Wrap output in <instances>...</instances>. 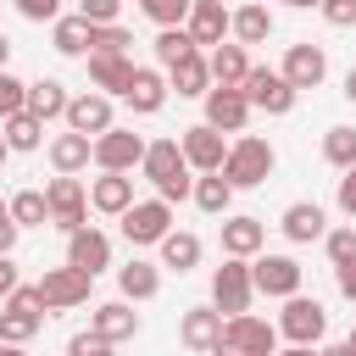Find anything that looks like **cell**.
<instances>
[{
	"mask_svg": "<svg viewBox=\"0 0 356 356\" xmlns=\"http://www.w3.org/2000/svg\"><path fill=\"white\" fill-rule=\"evenodd\" d=\"M139 172L156 184V195L172 206V200H189V189H195V167L184 161V150H178V139H150L145 145V156H139Z\"/></svg>",
	"mask_w": 356,
	"mask_h": 356,
	"instance_id": "cell-1",
	"label": "cell"
},
{
	"mask_svg": "<svg viewBox=\"0 0 356 356\" xmlns=\"http://www.w3.org/2000/svg\"><path fill=\"white\" fill-rule=\"evenodd\" d=\"M273 145L267 139H256V134H239L234 145H228V156H222V178L234 184V189H256V184H267V172H273Z\"/></svg>",
	"mask_w": 356,
	"mask_h": 356,
	"instance_id": "cell-2",
	"label": "cell"
},
{
	"mask_svg": "<svg viewBox=\"0 0 356 356\" xmlns=\"http://www.w3.org/2000/svg\"><path fill=\"white\" fill-rule=\"evenodd\" d=\"M278 339H289L295 350H306V345H323L328 339V312H323V300H312V295H284V312H278Z\"/></svg>",
	"mask_w": 356,
	"mask_h": 356,
	"instance_id": "cell-3",
	"label": "cell"
},
{
	"mask_svg": "<svg viewBox=\"0 0 356 356\" xmlns=\"http://www.w3.org/2000/svg\"><path fill=\"white\" fill-rule=\"evenodd\" d=\"M39 328H44V300L33 284H17L6 295V312H0V345H28Z\"/></svg>",
	"mask_w": 356,
	"mask_h": 356,
	"instance_id": "cell-4",
	"label": "cell"
},
{
	"mask_svg": "<svg viewBox=\"0 0 356 356\" xmlns=\"http://www.w3.org/2000/svg\"><path fill=\"white\" fill-rule=\"evenodd\" d=\"M217 350H239V356H273L278 350V323L250 317V312H228L222 317V345Z\"/></svg>",
	"mask_w": 356,
	"mask_h": 356,
	"instance_id": "cell-5",
	"label": "cell"
},
{
	"mask_svg": "<svg viewBox=\"0 0 356 356\" xmlns=\"http://www.w3.org/2000/svg\"><path fill=\"white\" fill-rule=\"evenodd\" d=\"M245 100H250V111H267V117H284V111H295V83L278 72V67H250L245 72Z\"/></svg>",
	"mask_w": 356,
	"mask_h": 356,
	"instance_id": "cell-6",
	"label": "cell"
},
{
	"mask_svg": "<svg viewBox=\"0 0 356 356\" xmlns=\"http://www.w3.org/2000/svg\"><path fill=\"white\" fill-rule=\"evenodd\" d=\"M44 206H50V228H61V234H72V228L89 222V189L72 172H56L44 184Z\"/></svg>",
	"mask_w": 356,
	"mask_h": 356,
	"instance_id": "cell-7",
	"label": "cell"
},
{
	"mask_svg": "<svg viewBox=\"0 0 356 356\" xmlns=\"http://www.w3.org/2000/svg\"><path fill=\"white\" fill-rule=\"evenodd\" d=\"M39 289V300H44V312H72V306H83L89 300V289H95V278L83 273V267H44V278L33 284Z\"/></svg>",
	"mask_w": 356,
	"mask_h": 356,
	"instance_id": "cell-8",
	"label": "cell"
},
{
	"mask_svg": "<svg viewBox=\"0 0 356 356\" xmlns=\"http://www.w3.org/2000/svg\"><path fill=\"white\" fill-rule=\"evenodd\" d=\"M250 256H222V267L211 273V306L228 317V312H250Z\"/></svg>",
	"mask_w": 356,
	"mask_h": 356,
	"instance_id": "cell-9",
	"label": "cell"
},
{
	"mask_svg": "<svg viewBox=\"0 0 356 356\" xmlns=\"http://www.w3.org/2000/svg\"><path fill=\"white\" fill-rule=\"evenodd\" d=\"M167 228H172V206L161 195L156 200H139V195L128 200V211H122V239L128 245H156Z\"/></svg>",
	"mask_w": 356,
	"mask_h": 356,
	"instance_id": "cell-10",
	"label": "cell"
},
{
	"mask_svg": "<svg viewBox=\"0 0 356 356\" xmlns=\"http://www.w3.org/2000/svg\"><path fill=\"white\" fill-rule=\"evenodd\" d=\"M200 100H206V122H211V128H222V134H245V122H250V100H245L239 83H211Z\"/></svg>",
	"mask_w": 356,
	"mask_h": 356,
	"instance_id": "cell-11",
	"label": "cell"
},
{
	"mask_svg": "<svg viewBox=\"0 0 356 356\" xmlns=\"http://www.w3.org/2000/svg\"><path fill=\"white\" fill-rule=\"evenodd\" d=\"M139 156H145V139L134 134V128H106V134H95V167H106V172H134L139 167Z\"/></svg>",
	"mask_w": 356,
	"mask_h": 356,
	"instance_id": "cell-12",
	"label": "cell"
},
{
	"mask_svg": "<svg viewBox=\"0 0 356 356\" xmlns=\"http://www.w3.org/2000/svg\"><path fill=\"white\" fill-rule=\"evenodd\" d=\"M250 284H256V295H273V300H284V295H295L300 289V261L295 256H250Z\"/></svg>",
	"mask_w": 356,
	"mask_h": 356,
	"instance_id": "cell-13",
	"label": "cell"
},
{
	"mask_svg": "<svg viewBox=\"0 0 356 356\" xmlns=\"http://www.w3.org/2000/svg\"><path fill=\"white\" fill-rule=\"evenodd\" d=\"M61 122L67 128H78V134H106L111 122H117V111H111V95H100V89H83V95H67V111H61Z\"/></svg>",
	"mask_w": 356,
	"mask_h": 356,
	"instance_id": "cell-14",
	"label": "cell"
},
{
	"mask_svg": "<svg viewBox=\"0 0 356 356\" xmlns=\"http://www.w3.org/2000/svg\"><path fill=\"white\" fill-rule=\"evenodd\" d=\"M178 150H184V161H189L195 172H217V167H222V156H228V139H222V128L195 122V128H184V134H178Z\"/></svg>",
	"mask_w": 356,
	"mask_h": 356,
	"instance_id": "cell-15",
	"label": "cell"
},
{
	"mask_svg": "<svg viewBox=\"0 0 356 356\" xmlns=\"http://www.w3.org/2000/svg\"><path fill=\"white\" fill-rule=\"evenodd\" d=\"M67 261H72V267H83L89 278H100V273L111 267V239H106L100 228H89V222H83V228H72V234H67Z\"/></svg>",
	"mask_w": 356,
	"mask_h": 356,
	"instance_id": "cell-16",
	"label": "cell"
},
{
	"mask_svg": "<svg viewBox=\"0 0 356 356\" xmlns=\"http://www.w3.org/2000/svg\"><path fill=\"white\" fill-rule=\"evenodd\" d=\"M295 89H317L323 78H328V56H323V44H312V39H300V44H289V56H284V67H278Z\"/></svg>",
	"mask_w": 356,
	"mask_h": 356,
	"instance_id": "cell-17",
	"label": "cell"
},
{
	"mask_svg": "<svg viewBox=\"0 0 356 356\" xmlns=\"http://www.w3.org/2000/svg\"><path fill=\"white\" fill-rule=\"evenodd\" d=\"M184 28H189V39H195L200 50H211V44L228 39V6H222V0H189Z\"/></svg>",
	"mask_w": 356,
	"mask_h": 356,
	"instance_id": "cell-18",
	"label": "cell"
},
{
	"mask_svg": "<svg viewBox=\"0 0 356 356\" xmlns=\"http://www.w3.org/2000/svg\"><path fill=\"white\" fill-rule=\"evenodd\" d=\"M128 78H134V61H128V50H89V83L100 89V95H122L128 89Z\"/></svg>",
	"mask_w": 356,
	"mask_h": 356,
	"instance_id": "cell-19",
	"label": "cell"
},
{
	"mask_svg": "<svg viewBox=\"0 0 356 356\" xmlns=\"http://www.w3.org/2000/svg\"><path fill=\"white\" fill-rule=\"evenodd\" d=\"M178 339H184L189 350H217V345H222V312H217V306H189V312L178 317Z\"/></svg>",
	"mask_w": 356,
	"mask_h": 356,
	"instance_id": "cell-20",
	"label": "cell"
},
{
	"mask_svg": "<svg viewBox=\"0 0 356 356\" xmlns=\"http://www.w3.org/2000/svg\"><path fill=\"white\" fill-rule=\"evenodd\" d=\"M122 100H128L139 117H156V111L167 106V72H156V67H134V78H128Z\"/></svg>",
	"mask_w": 356,
	"mask_h": 356,
	"instance_id": "cell-21",
	"label": "cell"
},
{
	"mask_svg": "<svg viewBox=\"0 0 356 356\" xmlns=\"http://www.w3.org/2000/svg\"><path fill=\"white\" fill-rule=\"evenodd\" d=\"M167 72V89H178L184 100H195V95H206L211 89V67H206V56L200 50H189V56H178L172 67H161Z\"/></svg>",
	"mask_w": 356,
	"mask_h": 356,
	"instance_id": "cell-22",
	"label": "cell"
},
{
	"mask_svg": "<svg viewBox=\"0 0 356 356\" xmlns=\"http://www.w3.org/2000/svg\"><path fill=\"white\" fill-rule=\"evenodd\" d=\"M128 200H134V178H128V172H106V167H100V178L89 184V206H95V211H106V217H122V211H128Z\"/></svg>",
	"mask_w": 356,
	"mask_h": 356,
	"instance_id": "cell-23",
	"label": "cell"
},
{
	"mask_svg": "<svg viewBox=\"0 0 356 356\" xmlns=\"http://www.w3.org/2000/svg\"><path fill=\"white\" fill-rule=\"evenodd\" d=\"M278 228H284L295 245H312V239H323V228H328V211H323L317 200H295V206H284Z\"/></svg>",
	"mask_w": 356,
	"mask_h": 356,
	"instance_id": "cell-24",
	"label": "cell"
},
{
	"mask_svg": "<svg viewBox=\"0 0 356 356\" xmlns=\"http://www.w3.org/2000/svg\"><path fill=\"white\" fill-rule=\"evenodd\" d=\"M89 161H95V139H89V134L67 128V134L50 139V167H56V172H83Z\"/></svg>",
	"mask_w": 356,
	"mask_h": 356,
	"instance_id": "cell-25",
	"label": "cell"
},
{
	"mask_svg": "<svg viewBox=\"0 0 356 356\" xmlns=\"http://www.w3.org/2000/svg\"><path fill=\"white\" fill-rule=\"evenodd\" d=\"M261 245H267L261 217H228L222 211V256H256Z\"/></svg>",
	"mask_w": 356,
	"mask_h": 356,
	"instance_id": "cell-26",
	"label": "cell"
},
{
	"mask_svg": "<svg viewBox=\"0 0 356 356\" xmlns=\"http://www.w3.org/2000/svg\"><path fill=\"white\" fill-rule=\"evenodd\" d=\"M95 334H106L111 345H117V339H134V334H139L134 300H128V295H122V300H100V306H95Z\"/></svg>",
	"mask_w": 356,
	"mask_h": 356,
	"instance_id": "cell-27",
	"label": "cell"
},
{
	"mask_svg": "<svg viewBox=\"0 0 356 356\" xmlns=\"http://www.w3.org/2000/svg\"><path fill=\"white\" fill-rule=\"evenodd\" d=\"M273 33V11L261 6V0H250V6H239V11H228V39H239L245 50L250 44H261Z\"/></svg>",
	"mask_w": 356,
	"mask_h": 356,
	"instance_id": "cell-28",
	"label": "cell"
},
{
	"mask_svg": "<svg viewBox=\"0 0 356 356\" xmlns=\"http://www.w3.org/2000/svg\"><path fill=\"white\" fill-rule=\"evenodd\" d=\"M89 39H95V22H89L83 11H72V17H56V22H50V44H56L61 56H89Z\"/></svg>",
	"mask_w": 356,
	"mask_h": 356,
	"instance_id": "cell-29",
	"label": "cell"
},
{
	"mask_svg": "<svg viewBox=\"0 0 356 356\" xmlns=\"http://www.w3.org/2000/svg\"><path fill=\"white\" fill-rule=\"evenodd\" d=\"M206 67H211V83H245L250 56H245V44H239V39H222V44H211Z\"/></svg>",
	"mask_w": 356,
	"mask_h": 356,
	"instance_id": "cell-30",
	"label": "cell"
},
{
	"mask_svg": "<svg viewBox=\"0 0 356 356\" xmlns=\"http://www.w3.org/2000/svg\"><path fill=\"white\" fill-rule=\"evenodd\" d=\"M156 250H161V267H172V273H195V267H200V234L167 228V234L156 239Z\"/></svg>",
	"mask_w": 356,
	"mask_h": 356,
	"instance_id": "cell-31",
	"label": "cell"
},
{
	"mask_svg": "<svg viewBox=\"0 0 356 356\" xmlns=\"http://www.w3.org/2000/svg\"><path fill=\"white\" fill-rule=\"evenodd\" d=\"M22 106H28L39 122H56V117L67 111V83H56V78H33L28 95H22Z\"/></svg>",
	"mask_w": 356,
	"mask_h": 356,
	"instance_id": "cell-32",
	"label": "cell"
},
{
	"mask_svg": "<svg viewBox=\"0 0 356 356\" xmlns=\"http://www.w3.org/2000/svg\"><path fill=\"white\" fill-rule=\"evenodd\" d=\"M189 200H195L206 217H222V211L234 206V184H228L222 172H200V178H195V189H189Z\"/></svg>",
	"mask_w": 356,
	"mask_h": 356,
	"instance_id": "cell-33",
	"label": "cell"
},
{
	"mask_svg": "<svg viewBox=\"0 0 356 356\" xmlns=\"http://www.w3.org/2000/svg\"><path fill=\"white\" fill-rule=\"evenodd\" d=\"M117 289L128 295V300H150L156 289H161V267L156 261H128V267H117Z\"/></svg>",
	"mask_w": 356,
	"mask_h": 356,
	"instance_id": "cell-34",
	"label": "cell"
},
{
	"mask_svg": "<svg viewBox=\"0 0 356 356\" xmlns=\"http://www.w3.org/2000/svg\"><path fill=\"white\" fill-rule=\"evenodd\" d=\"M0 134H6V145H11V150H39V145H44V122H39L28 106H22V111H11V117L0 122Z\"/></svg>",
	"mask_w": 356,
	"mask_h": 356,
	"instance_id": "cell-35",
	"label": "cell"
},
{
	"mask_svg": "<svg viewBox=\"0 0 356 356\" xmlns=\"http://www.w3.org/2000/svg\"><path fill=\"white\" fill-rule=\"evenodd\" d=\"M6 211H11V222H17V228H44V222H50L44 189H17V195L6 200Z\"/></svg>",
	"mask_w": 356,
	"mask_h": 356,
	"instance_id": "cell-36",
	"label": "cell"
},
{
	"mask_svg": "<svg viewBox=\"0 0 356 356\" xmlns=\"http://www.w3.org/2000/svg\"><path fill=\"white\" fill-rule=\"evenodd\" d=\"M150 50H156V61H161V67H172L178 56H189V50H200V44L189 39V28H184V22H172V28H161V33H156V44H150Z\"/></svg>",
	"mask_w": 356,
	"mask_h": 356,
	"instance_id": "cell-37",
	"label": "cell"
},
{
	"mask_svg": "<svg viewBox=\"0 0 356 356\" xmlns=\"http://www.w3.org/2000/svg\"><path fill=\"white\" fill-rule=\"evenodd\" d=\"M323 156H328L334 167H350V161H356V128H328V134H323Z\"/></svg>",
	"mask_w": 356,
	"mask_h": 356,
	"instance_id": "cell-38",
	"label": "cell"
},
{
	"mask_svg": "<svg viewBox=\"0 0 356 356\" xmlns=\"http://www.w3.org/2000/svg\"><path fill=\"white\" fill-rule=\"evenodd\" d=\"M323 245H328V261H334V267H339V261H356V222L323 228Z\"/></svg>",
	"mask_w": 356,
	"mask_h": 356,
	"instance_id": "cell-39",
	"label": "cell"
},
{
	"mask_svg": "<svg viewBox=\"0 0 356 356\" xmlns=\"http://www.w3.org/2000/svg\"><path fill=\"white\" fill-rule=\"evenodd\" d=\"M139 11H145L156 28H172V22L189 17V0H139Z\"/></svg>",
	"mask_w": 356,
	"mask_h": 356,
	"instance_id": "cell-40",
	"label": "cell"
},
{
	"mask_svg": "<svg viewBox=\"0 0 356 356\" xmlns=\"http://www.w3.org/2000/svg\"><path fill=\"white\" fill-rule=\"evenodd\" d=\"M134 44V33L122 28V22H95V39H89V50H128Z\"/></svg>",
	"mask_w": 356,
	"mask_h": 356,
	"instance_id": "cell-41",
	"label": "cell"
},
{
	"mask_svg": "<svg viewBox=\"0 0 356 356\" xmlns=\"http://www.w3.org/2000/svg\"><path fill=\"white\" fill-rule=\"evenodd\" d=\"M22 95H28V83H22V78H11V72L0 67V122H6L11 111H22Z\"/></svg>",
	"mask_w": 356,
	"mask_h": 356,
	"instance_id": "cell-42",
	"label": "cell"
},
{
	"mask_svg": "<svg viewBox=\"0 0 356 356\" xmlns=\"http://www.w3.org/2000/svg\"><path fill=\"white\" fill-rule=\"evenodd\" d=\"M317 11L328 17V28H356V0H317Z\"/></svg>",
	"mask_w": 356,
	"mask_h": 356,
	"instance_id": "cell-43",
	"label": "cell"
},
{
	"mask_svg": "<svg viewBox=\"0 0 356 356\" xmlns=\"http://www.w3.org/2000/svg\"><path fill=\"white\" fill-rule=\"evenodd\" d=\"M67 350H72V356H106V350H111V339L89 328V334H72V339H67Z\"/></svg>",
	"mask_w": 356,
	"mask_h": 356,
	"instance_id": "cell-44",
	"label": "cell"
},
{
	"mask_svg": "<svg viewBox=\"0 0 356 356\" xmlns=\"http://www.w3.org/2000/svg\"><path fill=\"white\" fill-rule=\"evenodd\" d=\"M17 11H22L28 22H56V17H61V0H17Z\"/></svg>",
	"mask_w": 356,
	"mask_h": 356,
	"instance_id": "cell-45",
	"label": "cell"
},
{
	"mask_svg": "<svg viewBox=\"0 0 356 356\" xmlns=\"http://www.w3.org/2000/svg\"><path fill=\"white\" fill-rule=\"evenodd\" d=\"M78 11H83L89 22H117V11H122V0H78Z\"/></svg>",
	"mask_w": 356,
	"mask_h": 356,
	"instance_id": "cell-46",
	"label": "cell"
},
{
	"mask_svg": "<svg viewBox=\"0 0 356 356\" xmlns=\"http://www.w3.org/2000/svg\"><path fill=\"white\" fill-rule=\"evenodd\" d=\"M339 172H345V178H339V195H334V200H339V211H345V217H356V161H350V167H339Z\"/></svg>",
	"mask_w": 356,
	"mask_h": 356,
	"instance_id": "cell-47",
	"label": "cell"
},
{
	"mask_svg": "<svg viewBox=\"0 0 356 356\" xmlns=\"http://www.w3.org/2000/svg\"><path fill=\"white\" fill-rule=\"evenodd\" d=\"M17 284H22V278H17V261H11V250H0V300H6Z\"/></svg>",
	"mask_w": 356,
	"mask_h": 356,
	"instance_id": "cell-48",
	"label": "cell"
},
{
	"mask_svg": "<svg viewBox=\"0 0 356 356\" xmlns=\"http://www.w3.org/2000/svg\"><path fill=\"white\" fill-rule=\"evenodd\" d=\"M334 284H339L345 300H356V261H339V267H334Z\"/></svg>",
	"mask_w": 356,
	"mask_h": 356,
	"instance_id": "cell-49",
	"label": "cell"
},
{
	"mask_svg": "<svg viewBox=\"0 0 356 356\" xmlns=\"http://www.w3.org/2000/svg\"><path fill=\"white\" fill-rule=\"evenodd\" d=\"M17 234H22V228H17L11 211H6V217H0V250H17Z\"/></svg>",
	"mask_w": 356,
	"mask_h": 356,
	"instance_id": "cell-50",
	"label": "cell"
},
{
	"mask_svg": "<svg viewBox=\"0 0 356 356\" xmlns=\"http://www.w3.org/2000/svg\"><path fill=\"white\" fill-rule=\"evenodd\" d=\"M345 100H350V106H356V67H350V72H345Z\"/></svg>",
	"mask_w": 356,
	"mask_h": 356,
	"instance_id": "cell-51",
	"label": "cell"
},
{
	"mask_svg": "<svg viewBox=\"0 0 356 356\" xmlns=\"http://www.w3.org/2000/svg\"><path fill=\"white\" fill-rule=\"evenodd\" d=\"M6 61H11V39L0 33V67H6Z\"/></svg>",
	"mask_w": 356,
	"mask_h": 356,
	"instance_id": "cell-52",
	"label": "cell"
},
{
	"mask_svg": "<svg viewBox=\"0 0 356 356\" xmlns=\"http://www.w3.org/2000/svg\"><path fill=\"white\" fill-rule=\"evenodd\" d=\"M345 350H350V356H356V323H350V334H345Z\"/></svg>",
	"mask_w": 356,
	"mask_h": 356,
	"instance_id": "cell-53",
	"label": "cell"
},
{
	"mask_svg": "<svg viewBox=\"0 0 356 356\" xmlns=\"http://www.w3.org/2000/svg\"><path fill=\"white\" fill-rule=\"evenodd\" d=\"M284 6H295V11H312V6H317V0H284Z\"/></svg>",
	"mask_w": 356,
	"mask_h": 356,
	"instance_id": "cell-54",
	"label": "cell"
},
{
	"mask_svg": "<svg viewBox=\"0 0 356 356\" xmlns=\"http://www.w3.org/2000/svg\"><path fill=\"white\" fill-rule=\"evenodd\" d=\"M6 156H11V145H6V134H0V167H6Z\"/></svg>",
	"mask_w": 356,
	"mask_h": 356,
	"instance_id": "cell-55",
	"label": "cell"
},
{
	"mask_svg": "<svg viewBox=\"0 0 356 356\" xmlns=\"http://www.w3.org/2000/svg\"><path fill=\"white\" fill-rule=\"evenodd\" d=\"M0 217H6V200H0Z\"/></svg>",
	"mask_w": 356,
	"mask_h": 356,
	"instance_id": "cell-56",
	"label": "cell"
}]
</instances>
